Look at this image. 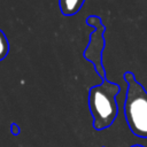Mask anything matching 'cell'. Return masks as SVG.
<instances>
[{
    "label": "cell",
    "instance_id": "1",
    "mask_svg": "<svg viewBox=\"0 0 147 147\" xmlns=\"http://www.w3.org/2000/svg\"><path fill=\"white\" fill-rule=\"evenodd\" d=\"M119 92V86L109 80H103L101 84L90 88L88 108L93 117V126L101 131L109 127L118 113L116 95Z\"/></svg>",
    "mask_w": 147,
    "mask_h": 147
},
{
    "label": "cell",
    "instance_id": "2",
    "mask_svg": "<svg viewBox=\"0 0 147 147\" xmlns=\"http://www.w3.org/2000/svg\"><path fill=\"white\" fill-rule=\"evenodd\" d=\"M124 78L127 83L124 102L126 123L134 136L147 139V91L131 72H126Z\"/></svg>",
    "mask_w": 147,
    "mask_h": 147
},
{
    "label": "cell",
    "instance_id": "3",
    "mask_svg": "<svg viewBox=\"0 0 147 147\" xmlns=\"http://www.w3.org/2000/svg\"><path fill=\"white\" fill-rule=\"evenodd\" d=\"M85 0H59L60 10L63 16H74L83 7Z\"/></svg>",
    "mask_w": 147,
    "mask_h": 147
},
{
    "label": "cell",
    "instance_id": "4",
    "mask_svg": "<svg viewBox=\"0 0 147 147\" xmlns=\"http://www.w3.org/2000/svg\"><path fill=\"white\" fill-rule=\"evenodd\" d=\"M9 53V41L5 32L0 29V61H2Z\"/></svg>",
    "mask_w": 147,
    "mask_h": 147
},
{
    "label": "cell",
    "instance_id": "5",
    "mask_svg": "<svg viewBox=\"0 0 147 147\" xmlns=\"http://www.w3.org/2000/svg\"><path fill=\"white\" fill-rule=\"evenodd\" d=\"M132 147H142V146H140V145H136V146H132Z\"/></svg>",
    "mask_w": 147,
    "mask_h": 147
}]
</instances>
